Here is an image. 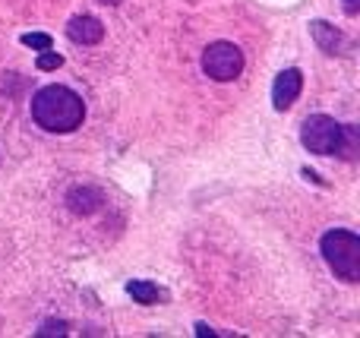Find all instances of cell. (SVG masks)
Listing matches in <instances>:
<instances>
[{
  "label": "cell",
  "mask_w": 360,
  "mask_h": 338,
  "mask_svg": "<svg viewBox=\"0 0 360 338\" xmlns=\"http://www.w3.org/2000/svg\"><path fill=\"white\" fill-rule=\"evenodd\" d=\"M98 4H105V6H117L120 0H98Z\"/></svg>",
  "instance_id": "2e32d148"
},
{
  "label": "cell",
  "mask_w": 360,
  "mask_h": 338,
  "mask_svg": "<svg viewBox=\"0 0 360 338\" xmlns=\"http://www.w3.org/2000/svg\"><path fill=\"white\" fill-rule=\"evenodd\" d=\"M202 73L215 82H231L243 73V51L234 41H212L202 51Z\"/></svg>",
  "instance_id": "277c9868"
},
{
  "label": "cell",
  "mask_w": 360,
  "mask_h": 338,
  "mask_svg": "<svg viewBox=\"0 0 360 338\" xmlns=\"http://www.w3.org/2000/svg\"><path fill=\"white\" fill-rule=\"evenodd\" d=\"M67 35H70V41H76V44H98L101 38H105V25H101V19H95V16H73L67 22Z\"/></svg>",
  "instance_id": "8992f818"
},
{
  "label": "cell",
  "mask_w": 360,
  "mask_h": 338,
  "mask_svg": "<svg viewBox=\"0 0 360 338\" xmlns=\"http://www.w3.org/2000/svg\"><path fill=\"white\" fill-rule=\"evenodd\" d=\"M63 335V332H67V326H63V323H57V326H54V323H48V326H44V329H38V335Z\"/></svg>",
  "instance_id": "4fadbf2b"
},
{
  "label": "cell",
  "mask_w": 360,
  "mask_h": 338,
  "mask_svg": "<svg viewBox=\"0 0 360 338\" xmlns=\"http://www.w3.org/2000/svg\"><path fill=\"white\" fill-rule=\"evenodd\" d=\"M310 35H313V41L319 44V51H326V54H342L345 35L335 29V25L326 22V19H313V22H310Z\"/></svg>",
  "instance_id": "ba28073f"
},
{
  "label": "cell",
  "mask_w": 360,
  "mask_h": 338,
  "mask_svg": "<svg viewBox=\"0 0 360 338\" xmlns=\"http://www.w3.org/2000/svg\"><path fill=\"white\" fill-rule=\"evenodd\" d=\"M196 335H215V332H212V329L205 326V323H199V326H196Z\"/></svg>",
  "instance_id": "9a60e30c"
},
{
  "label": "cell",
  "mask_w": 360,
  "mask_h": 338,
  "mask_svg": "<svg viewBox=\"0 0 360 338\" xmlns=\"http://www.w3.org/2000/svg\"><path fill=\"white\" fill-rule=\"evenodd\" d=\"M338 158H345V162H357L360 155V130L354 124H342V143H338Z\"/></svg>",
  "instance_id": "30bf717a"
},
{
  "label": "cell",
  "mask_w": 360,
  "mask_h": 338,
  "mask_svg": "<svg viewBox=\"0 0 360 338\" xmlns=\"http://www.w3.org/2000/svg\"><path fill=\"white\" fill-rule=\"evenodd\" d=\"M300 143L313 155H335L342 143V124L329 114H313L300 126Z\"/></svg>",
  "instance_id": "3957f363"
},
{
  "label": "cell",
  "mask_w": 360,
  "mask_h": 338,
  "mask_svg": "<svg viewBox=\"0 0 360 338\" xmlns=\"http://www.w3.org/2000/svg\"><path fill=\"white\" fill-rule=\"evenodd\" d=\"M342 6H345V13H348V16H357V13H360V0H342Z\"/></svg>",
  "instance_id": "5bb4252c"
},
{
  "label": "cell",
  "mask_w": 360,
  "mask_h": 338,
  "mask_svg": "<svg viewBox=\"0 0 360 338\" xmlns=\"http://www.w3.org/2000/svg\"><path fill=\"white\" fill-rule=\"evenodd\" d=\"M101 202H105V196H101L98 187H73L67 193V206L73 215H92L101 209Z\"/></svg>",
  "instance_id": "52a82bcc"
},
{
  "label": "cell",
  "mask_w": 360,
  "mask_h": 338,
  "mask_svg": "<svg viewBox=\"0 0 360 338\" xmlns=\"http://www.w3.org/2000/svg\"><path fill=\"white\" fill-rule=\"evenodd\" d=\"M35 67L38 70H60L63 67V57L60 54H54V51H38V60H35Z\"/></svg>",
  "instance_id": "7c38bea8"
},
{
  "label": "cell",
  "mask_w": 360,
  "mask_h": 338,
  "mask_svg": "<svg viewBox=\"0 0 360 338\" xmlns=\"http://www.w3.org/2000/svg\"><path fill=\"white\" fill-rule=\"evenodd\" d=\"M19 41L32 51H51V35H44V32H25Z\"/></svg>",
  "instance_id": "8fae6325"
},
{
  "label": "cell",
  "mask_w": 360,
  "mask_h": 338,
  "mask_svg": "<svg viewBox=\"0 0 360 338\" xmlns=\"http://www.w3.org/2000/svg\"><path fill=\"white\" fill-rule=\"evenodd\" d=\"M300 89H304V73L297 67H288L275 76V86H272V105L275 111H288L294 101L300 98Z\"/></svg>",
  "instance_id": "5b68a950"
},
{
  "label": "cell",
  "mask_w": 360,
  "mask_h": 338,
  "mask_svg": "<svg viewBox=\"0 0 360 338\" xmlns=\"http://www.w3.org/2000/svg\"><path fill=\"white\" fill-rule=\"evenodd\" d=\"M319 253L342 282H357L360 278V238L354 231H345V228L326 231L319 240Z\"/></svg>",
  "instance_id": "7a4b0ae2"
},
{
  "label": "cell",
  "mask_w": 360,
  "mask_h": 338,
  "mask_svg": "<svg viewBox=\"0 0 360 338\" xmlns=\"http://www.w3.org/2000/svg\"><path fill=\"white\" fill-rule=\"evenodd\" d=\"M32 120L44 133H73L86 120V105L67 86H44L32 95Z\"/></svg>",
  "instance_id": "6da1fadb"
},
{
  "label": "cell",
  "mask_w": 360,
  "mask_h": 338,
  "mask_svg": "<svg viewBox=\"0 0 360 338\" xmlns=\"http://www.w3.org/2000/svg\"><path fill=\"white\" fill-rule=\"evenodd\" d=\"M127 294L136 304H143V307H152V304H158L165 297V291L158 285L146 282V278H133V282H127Z\"/></svg>",
  "instance_id": "9c48e42d"
}]
</instances>
